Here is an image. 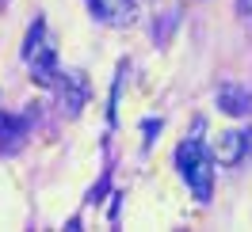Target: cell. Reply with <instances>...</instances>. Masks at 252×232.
Here are the masks:
<instances>
[{
	"label": "cell",
	"mask_w": 252,
	"mask_h": 232,
	"mask_svg": "<svg viewBox=\"0 0 252 232\" xmlns=\"http://www.w3.org/2000/svg\"><path fill=\"white\" fill-rule=\"evenodd\" d=\"M58 95H62V110L69 118H77L80 107L88 103V80L80 77V73H69V77L58 84Z\"/></svg>",
	"instance_id": "obj_5"
},
{
	"label": "cell",
	"mask_w": 252,
	"mask_h": 232,
	"mask_svg": "<svg viewBox=\"0 0 252 232\" xmlns=\"http://www.w3.org/2000/svg\"><path fill=\"white\" fill-rule=\"evenodd\" d=\"M237 16L252 23V0H237Z\"/></svg>",
	"instance_id": "obj_8"
},
{
	"label": "cell",
	"mask_w": 252,
	"mask_h": 232,
	"mask_svg": "<svg viewBox=\"0 0 252 232\" xmlns=\"http://www.w3.org/2000/svg\"><path fill=\"white\" fill-rule=\"evenodd\" d=\"M245 153H249V133H241V129H225V133L214 141V160H218L221 168L241 164Z\"/></svg>",
	"instance_id": "obj_4"
},
{
	"label": "cell",
	"mask_w": 252,
	"mask_h": 232,
	"mask_svg": "<svg viewBox=\"0 0 252 232\" xmlns=\"http://www.w3.org/2000/svg\"><path fill=\"white\" fill-rule=\"evenodd\" d=\"M218 107L225 114H233V118H245L252 110V95L249 88H241V84H221L218 88Z\"/></svg>",
	"instance_id": "obj_6"
},
{
	"label": "cell",
	"mask_w": 252,
	"mask_h": 232,
	"mask_svg": "<svg viewBox=\"0 0 252 232\" xmlns=\"http://www.w3.org/2000/svg\"><path fill=\"white\" fill-rule=\"evenodd\" d=\"M92 4L95 19H103L111 27H130L138 19V4L134 0H88Z\"/></svg>",
	"instance_id": "obj_3"
},
{
	"label": "cell",
	"mask_w": 252,
	"mask_h": 232,
	"mask_svg": "<svg viewBox=\"0 0 252 232\" xmlns=\"http://www.w3.org/2000/svg\"><path fill=\"white\" fill-rule=\"evenodd\" d=\"M176 164H180V171H184V179H188L191 194L199 202H210V194H214V168H210V156L203 153V145L191 137L180 145V153H176Z\"/></svg>",
	"instance_id": "obj_1"
},
{
	"label": "cell",
	"mask_w": 252,
	"mask_h": 232,
	"mask_svg": "<svg viewBox=\"0 0 252 232\" xmlns=\"http://www.w3.org/2000/svg\"><path fill=\"white\" fill-rule=\"evenodd\" d=\"M19 133H23V122H19V118H4V114H0V137H19Z\"/></svg>",
	"instance_id": "obj_7"
},
{
	"label": "cell",
	"mask_w": 252,
	"mask_h": 232,
	"mask_svg": "<svg viewBox=\"0 0 252 232\" xmlns=\"http://www.w3.org/2000/svg\"><path fill=\"white\" fill-rule=\"evenodd\" d=\"M23 57L31 61L34 84L50 88V84L58 80V57H54V46H50V38H46V27H42V19H38V23L31 27V34H27V46H23Z\"/></svg>",
	"instance_id": "obj_2"
}]
</instances>
